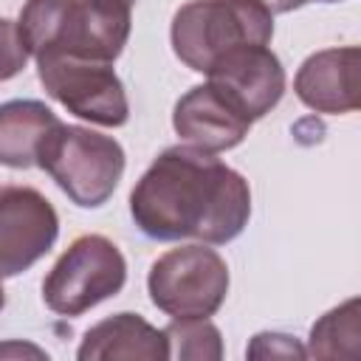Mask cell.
Wrapping results in <instances>:
<instances>
[{"mask_svg":"<svg viewBox=\"0 0 361 361\" xmlns=\"http://www.w3.org/2000/svg\"><path fill=\"white\" fill-rule=\"evenodd\" d=\"M3 305H6V290H3V285H0V310H3Z\"/></svg>","mask_w":361,"mask_h":361,"instance_id":"21","label":"cell"},{"mask_svg":"<svg viewBox=\"0 0 361 361\" xmlns=\"http://www.w3.org/2000/svg\"><path fill=\"white\" fill-rule=\"evenodd\" d=\"M79 361H116V358H144V361H164L166 353V336L164 330L152 327L138 313H116L99 324H93L79 350Z\"/></svg>","mask_w":361,"mask_h":361,"instance_id":"12","label":"cell"},{"mask_svg":"<svg viewBox=\"0 0 361 361\" xmlns=\"http://www.w3.org/2000/svg\"><path fill=\"white\" fill-rule=\"evenodd\" d=\"M37 355V358H45V353L39 350V347H31V344H20V341H11V344H3L0 347V358H6V355Z\"/></svg>","mask_w":361,"mask_h":361,"instance_id":"19","label":"cell"},{"mask_svg":"<svg viewBox=\"0 0 361 361\" xmlns=\"http://www.w3.org/2000/svg\"><path fill=\"white\" fill-rule=\"evenodd\" d=\"M206 76L251 121L271 113L285 93L282 62L268 45H237L220 54Z\"/></svg>","mask_w":361,"mask_h":361,"instance_id":"8","label":"cell"},{"mask_svg":"<svg viewBox=\"0 0 361 361\" xmlns=\"http://www.w3.org/2000/svg\"><path fill=\"white\" fill-rule=\"evenodd\" d=\"M358 353H361V302L353 296L344 305L327 310L310 327V338H307L305 355L355 361Z\"/></svg>","mask_w":361,"mask_h":361,"instance_id":"14","label":"cell"},{"mask_svg":"<svg viewBox=\"0 0 361 361\" xmlns=\"http://www.w3.org/2000/svg\"><path fill=\"white\" fill-rule=\"evenodd\" d=\"M127 3H135V0H127Z\"/></svg>","mask_w":361,"mask_h":361,"instance_id":"23","label":"cell"},{"mask_svg":"<svg viewBox=\"0 0 361 361\" xmlns=\"http://www.w3.org/2000/svg\"><path fill=\"white\" fill-rule=\"evenodd\" d=\"M34 59L45 93L56 99L68 113L102 127L127 124L130 102L121 79L113 71V62H99L56 51H45Z\"/></svg>","mask_w":361,"mask_h":361,"instance_id":"6","label":"cell"},{"mask_svg":"<svg viewBox=\"0 0 361 361\" xmlns=\"http://www.w3.org/2000/svg\"><path fill=\"white\" fill-rule=\"evenodd\" d=\"M251 124L254 121L212 82L186 90L172 113L175 133L203 152H223L243 144Z\"/></svg>","mask_w":361,"mask_h":361,"instance_id":"9","label":"cell"},{"mask_svg":"<svg viewBox=\"0 0 361 361\" xmlns=\"http://www.w3.org/2000/svg\"><path fill=\"white\" fill-rule=\"evenodd\" d=\"M130 6L133 3L127 0H73L62 34L51 51L113 62L130 39Z\"/></svg>","mask_w":361,"mask_h":361,"instance_id":"10","label":"cell"},{"mask_svg":"<svg viewBox=\"0 0 361 361\" xmlns=\"http://www.w3.org/2000/svg\"><path fill=\"white\" fill-rule=\"evenodd\" d=\"M127 282L118 245L102 234L76 237L42 279V302L59 316H82L116 296Z\"/></svg>","mask_w":361,"mask_h":361,"instance_id":"4","label":"cell"},{"mask_svg":"<svg viewBox=\"0 0 361 361\" xmlns=\"http://www.w3.org/2000/svg\"><path fill=\"white\" fill-rule=\"evenodd\" d=\"M59 234L51 200L31 186H0V279L28 271Z\"/></svg>","mask_w":361,"mask_h":361,"instance_id":"7","label":"cell"},{"mask_svg":"<svg viewBox=\"0 0 361 361\" xmlns=\"http://www.w3.org/2000/svg\"><path fill=\"white\" fill-rule=\"evenodd\" d=\"M322 3H338V0H322Z\"/></svg>","mask_w":361,"mask_h":361,"instance_id":"22","label":"cell"},{"mask_svg":"<svg viewBox=\"0 0 361 361\" xmlns=\"http://www.w3.org/2000/svg\"><path fill=\"white\" fill-rule=\"evenodd\" d=\"M271 14H288V11H293V8H299V6H305V3H310V0H259Z\"/></svg>","mask_w":361,"mask_h":361,"instance_id":"20","label":"cell"},{"mask_svg":"<svg viewBox=\"0 0 361 361\" xmlns=\"http://www.w3.org/2000/svg\"><path fill=\"white\" fill-rule=\"evenodd\" d=\"M245 355L248 358H305V347L288 333H257Z\"/></svg>","mask_w":361,"mask_h":361,"instance_id":"18","label":"cell"},{"mask_svg":"<svg viewBox=\"0 0 361 361\" xmlns=\"http://www.w3.org/2000/svg\"><path fill=\"white\" fill-rule=\"evenodd\" d=\"M130 214L152 240L223 245L251 217L248 180L214 152L178 144L164 149L130 192Z\"/></svg>","mask_w":361,"mask_h":361,"instance_id":"1","label":"cell"},{"mask_svg":"<svg viewBox=\"0 0 361 361\" xmlns=\"http://www.w3.org/2000/svg\"><path fill=\"white\" fill-rule=\"evenodd\" d=\"M175 56L206 73L212 62L237 45H268L274 14L259 0H189L172 17Z\"/></svg>","mask_w":361,"mask_h":361,"instance_id":"2","label":"cell"},{"mask_svg":"<svg viewBox=\"0 0 361 361\" xmlns=\"http://www.w3.org/2000/svg\"><path fill=\"white\" fill-rule=\"evenodd\" d=\"M71 3L73 0H25L17 28L31 56H39L42 51H51L56 45Z\"/></svg>","mask_w":361,"mask_h":361,"instance_id":"16","label":"cell"},{"mask_svg":"<svg viewBox=\"0 0 361 361\" xmlns=\"http://www.w3.org/2000/svg\"><path fill=\"white\" fill-rule=\"evenodd\" d=\"M28 56H31V54H28L23 37H20L17 23L0 17V82L17 76V73L25 68Z\"/></svg>","mask_w":361,"mask_h":361,"instance_id":"17","label":"cell"},{"mask_svg":"<svg viewBox=\"0 0 361 361\" xmlns=\"http://www.w3.org/2000/svg\"><path fill=\"white\" fill-rule=\"evenodd\" d=\"M358 68L361 51L355 45L316 51L299 65L293 90L316 113H353L361 104Z\"/></svg>","mask_w":361,"mask_h":361,"instance_id":"11","label":"cell"},{"mask_svg":"<svg viewBox=\"0 0 361 361\" xmlns=\"http://www.w3.org/2000/svg\"><path fill=\"white\" fill-rule=\"evenodd\" d=\"M37 166L76 206L96 209L107 203L124 175V149L104 133L56 121L39 144Z\"/></svg>","mask_w":361,"mask_h":361,"instance_id":"3","label":"cell"},{"mask_svg":"<svg viewBox=\"0 0 361 361\" xmlns=\"http://www.w3.org/2000/svg\"><path fill=\"white\" fill-rule=\"evenodd\" d=\"M149 299L172 319L214 316L228 293V265L206 243L161 254L147 276Z\"/></svg>","mask_w":361,"mask_h":361,"instance_id":"5","label":"cell"},{"mask_svg":"<svg viewBox=\"0 0 361 361\" xmlns=\"http://www.w3.org/2000/svg\"><path fill=\"white\" fill-rule=\"evenodd\" d=\"M169 358L180 361H217L223 358L220 330L209 322V316H180L164 327Z\"/></svg>","mask_w":361,"mask_h":361,"instance_id":"15","label":"cell"},{"mask_svg":"<svg viewBox=\"0 0 361 361\" xmlns=\"http://www.w3.org/2000/svg\"><path fill=\"white\" fill-rule=\"evenodd\" d=\"M59 118L37 99H14L0 104V164L11 169L37 166L42 138Z\"/></svg>","mask_w":361,"mask_h":361,"instance_id":"13","label":"cell"}]
</instances>
